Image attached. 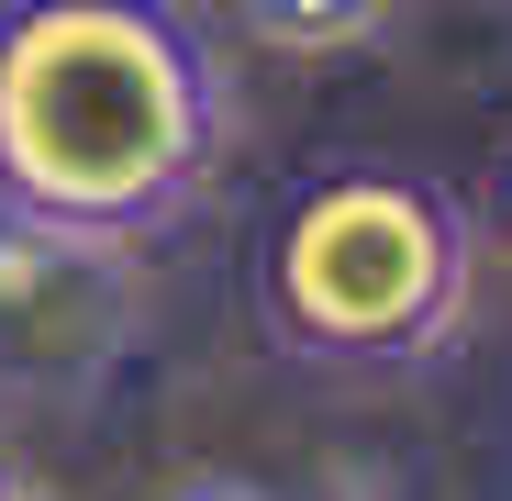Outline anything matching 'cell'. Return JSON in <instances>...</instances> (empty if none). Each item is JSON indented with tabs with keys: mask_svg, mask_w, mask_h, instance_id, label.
Masks as SVG:
<instances>
[{
	"mask_svg": "<svg viewBox=\"0 0 512 501\" xmlns=\"http://www.w3.org/2000/svg\"><path fill=\"white\" fill-rule=\"evenodd\" d=\"M167 501H279V490H256V479H190V490H167Z\"/></svg>",
	"mask_w": 512,
	"mask_h": 501,
	"instance_id": "cell-5",
	"label": "cell"
},
{
	"mask_svg": "<svg viewBox=\"0 0 512 501\" xmlns=\"http://www.w3.org/2000/svg\"><path fill=\"white\" fill-rule=\"evenodd\" d=\"M145 346V257L134 234L0 212V390L90 401Z\"/></svg>",
	"mask_w": 512,
	"mask_h": 501,
	"instance_id": "cell-3",
	"label": "cell"
},
{
	"mask_svg": "<svg viewBox=\"0 0 512 501\" xmlns=\"http://www.w3.org/2000/svg\"><path fill=\"white\" fill-rule=\"evenodd\" d=\"M23 501H56V490H23Z\"/></svg>",
	"mask_w": 512,
	"mask_h": 501,
	"instance_id": "cell-8",
	"label": "cell"
},
{
	"mask_svg": "<svg viewBox=\"0 0 512 501\" xmlns=\"http://www.w3.org/2000/svg\"><path fill=\"white\" fill-rule=\"evenodd\" d=\"M223 12L268 56H357V45H379L412 12V0H223Z\"/></svg>",
	"mask_w": 512,
	"mask_h": 501,
	"instance_id": "cell-4",
	"label": "cell"
},
{
	"mask_svg": "<svg viewBox=\"0 0 512 501\" xmlns=\"http://www.w3.org/2000/svg\"><path fill=\"white\" fill-rule=\"evenodd\" d=\"M23 490H34V479H23V468H12V457H0V501H23Z\"/></svg>",
	"mask_w": 512,
	"mask_h": 501,
	"instance_id": "cell-6",
	"label": "cell"
},
{
	"mask_svg": "<svg viewBox=\"0 0 512 501\" xmlns=\"http://www.w3.org/2000/svg\"><path fill=\"white\" fill-rule=\"evenodd\" d=\"M479 301V223L423 167H323L256 245V312L312 368H423Z\"/></svg>",
	"mask_w": 512,
	"mask_h": 501,
	"instance_id": "cell-2",
	"label": "cell"
},
{
	"mask_svg": "<svg viewBox=\"0 0 512 501\" xmlns=\"http://www.w3.org/2000/svg\"><path fill=\"white\" fill-rule=\"evenodd\" d=\"M501 234H512V167H501Z\"/></svg>",
	"mask_w": 512,
	"mask_h": 501,
	"instance_id": "cell-7",
	"label": "cell"
},
{
	"mask_svg": "<svg viewBox=\"0 0 512 501\" xmlns=\"http://www.w3.org/2000/svg\"><path fill=\"white\" fill-rule=\"evenodd\" d=\"M234 145V78L179 0H0V212L156 234Z\"/></svg>",
	"mask_w": 512,
	"mask_h": 501,
	"instance_id": "cell-1",
	"label": "cell"
}]
</instances>
